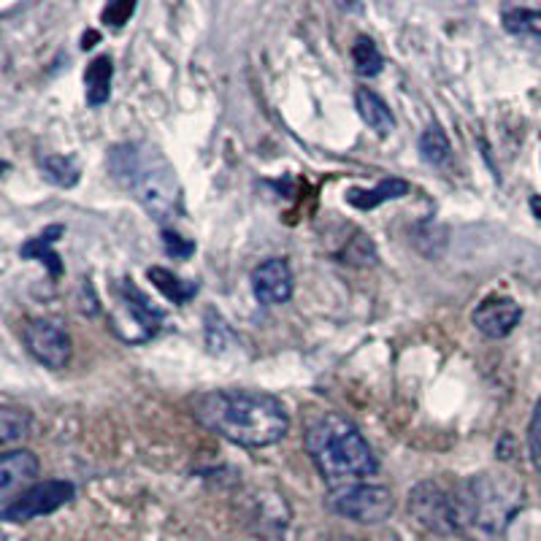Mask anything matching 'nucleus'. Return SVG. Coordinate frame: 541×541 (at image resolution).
<instances>
[{"instance_id": "obj_23", "label": "nucleus", "mask_w": 541, "mask_h": 541, "mask_svg": "<svg viewBox=\"0 0 541 541\" xmlns=\"http://www.w3.org/2000/svg\"><path fill=\"white\" fill-rule=\"evenodd\" d=\"M528 452H531L533 468L541 474V398L533 409L531 425H528Z\"/></svg>"}, {"instance_id": "obj_24", "label": "nucleus", "mask_w": 541, "mask_h": 541, "mask_svg": "<svg viewBox=\"0 0 541 541\" xmlns=\"http://www.w3.org/2000/svg\"><path fill=\"white\" fill-rule=\"evenodd\" d=\"M163 244H166V252L176 260H184L195 252V244L190 239H182L176 230H163Z\"/></svg>"}, {"instance_id": "obj_3", "label": "nucleus", "mask_w": 541, "mask_h": 541, "mask_svg": "<svg viewBox=\"0 0 541 541\" xmlns=\"http://www.w3.org/2000/svg\"><path fill=\"white\" fill-rule=\"evenodd\" d=\"M111 174L128 187L147 214L155 220H171L182 209V187L174 166L147 144H125L109 157Z\"/></svg>"}, {"instance_id": "obj_13", "label": "nucleus", "mask_w": 541, "mask_h": 541, "mask_svg": "<svg viewBox=\"0 0 541 541\" xmlns=\"http://www.w3.org/2000/svg\"><path fill=\"white\" fill-rule=\"evenodd\" d=\"M355 106H358L360 120L366 122L368 128L374 130L376 136H390L395 130V117L390 106H387L374 90H368V87H360L355 92Z\"/></svg>"}, {"instance_id": "obj_20", "label": "nucleus", "mask_w": 541, "mask_h": 541, "mask_svg": "<svg viewBox=\"0 0 541 541\" xmlns=\"http://www.w3.org/2000/svg\"><path fill=\"white\" fill-rule=\"evenodd\" d=\"M504 28L512 36L541 41V11L536 9H509L504 11Z\"/></svg>"}, {"instance_id": "obj_7", "label": "nucleus", "mask_w": 541, "mask_h": 541, "mask_svg": "<svg viewBox=\"0 0 541 541\" xmlns=\"http://www.w3.org/2000/svg\"><path fill=\"white\" fill-rule=\"evenodd\" d=\"M409 512L431 533H455L463 528L458 496H450L436 482H420L409 493Z\"/></svg>"}, {"instance_id": "obj_5", "label": "nucleus", "mask_w": 541, "mask_h": 541, "mask_svg": "<svg viewBox=\"0 0 541 541\" xmlns=\"http://www.w3.org/2000/svg\"><path fill=\"white\" fill-rule=\"evenodd\" d=\"M163 312L152 306L147 295L133 282L114 287V309H111V331L128 344H144L160 331Z\"/></svg>"}, {"instance_id": "obj_21", "label": "nucleus", "mask_w": 541, "mask_h": 541, "mask_svg": "<svg viewBox=\"0 0 541 541\" xmlns=\"http://www.w3.org/2000/svg\"><path fill=\"white\" fill-rule=\"evenodd\" d=\"M30 425H33V417H30V412L6 406V409L0 412V441L9 447V444H14V441L28 439Z\"/></svg>"}, {"instance_id": "obj_9", "label": "nucleus", "mask_w": 541, "mask_h": 541, "mask_svg": "<svg viewBox=\"0 0 541 541\" xmlns=\"http://www.w3.org/2000/svg\"><path fill=\"white\" fill-rule=\"evenodd\" d=\"M22 341L33 358L46 368H65L71 363V336L65 331L63 325H57L52 320H30L22 328Z\"/></svg>"}, {"instance_id": "obj_2", "label": "nucleus", "mask_w": 541, "mask_h": 541, "mask_svg": "<svg viewBox=\"0 0 541 541\" xmlns=\"http://www.w3.org/2000/svg\"><path fill=\"white\" fill-rule=\"evenodd\" d=\"M306 452L331 487L374 477L379 460L355 422L339 412H325L306 428Z\"/></svg>"}, {"instance_id": "obj_12", "label": "nucleus", "mask_w": 541, "mask_h": 541, "mask_svg": "<svg viewBox=\"0 0 541 541\" xmlns=\"http://www.w3.org/2000/svg\"><path fill=\"white\" fill-rule=\"evenodd\" d=\"M38 458L30 450H9L0 455V496L3 504H9L14 493H25L36 485Z\"/></svg>"}, {"instance_id": "obj_27", "label": "nucleus", "mask_w": 541, "mask_h": 541, "mask_svg": "<svg viewBox=\"0 0 541 541\" xmlns=\"http://www.w3.org/2000/svg\"><path fill=\"white\" fill-rule=\"evenodd\" d=\"M333 541H358V539H349V536H339V539H333Z\"/></svg>"}, {"instance_id": "obj_1", "label": "nucleus", "mask_w": 541, "mask_h": 541, "mask_svg": "<svg viewBox=\"0 0 541 541\" xmlns=\"http://www.w3.org/2000/svg\"><path fill=\"white\" fill-rule=\"evenodd\" d=\"M195 417L222 439L263 450L290 431L285 404L263 390H211L195 401Z\"/></svg>"}, {"instance_id": "obj_15", "label": "nucleus", "mask_w": 541, "mask_h": 541, "mask_svg": "<svg viewBox=\"0 0 541 541\" xmlns=\"http://www.w3.org/2000/svg\"><path fill=\"white\" fill-rule=\"evenodd\" d=\"M111 79H114V63L109 55L95 57L87 71H84V87H87V103L90 106H103L111 98Z\"/></svg>"}, {"instance_id": "obj_26", "label": "nucleus", "mask_w": 541, "mask_h": 541, "mask_svg": "<svg viewBox=\"0 0 541 541\" xmlns=\"http://www.w3.org/2000/svg\"><path fill=\"white\" fill-rule=\"evenodd\" d=\"M531 211H533V217L541 222V198L539 195H533L531 198Z\"/></svg>"}, {"instance_id": "obj_19", "label": "nucleus", "mask_w": 541, "mask_h": 541, "mask_svg": "<svg viewBox=\"0 0 541 541\" xmlns=\"http://www.w3.org/2000/svg\"><path fill=\"white\" fill-rule=\"evenodd\" d=\"M420 152L425 163L431 166H444L452 157V147L447 133L439 128V125H428L425 133L420 136Z\"/></svg>"}, {"instance_id": "obj_16", "label": "nucleus", "mask_w": 541, "mask_h": 541, "mask_svg": "<svg viewBox=\"0 0 541 541\" xmlns=\"http://www.w3.org/2000/svg\"><path fill=\"white\" fill-rule=\"evenodd\" d=\"M404 195H409V182H404V179H385V182L376 184L374 190H349L347 203L355 206V209L368 211L387 201H398Z\"/></svg>"}, {"instance_id": "obj_25", "label": "nucleus", "mask_w": 541, "mask_h": 541, "mask_svg": "<svg viewBox=\"0 0 541 541\" xmlns=\"http://www.w3.org/2000/svg\"><path fill=\"white\" fill-rule=\"evenodd\" d=\"M133 9H136L133 3H117V6H109V9L103 11V19H106V22H111L114 28H120V25H125V22H128V17L133 14Z\"/></svg>"}, {"instance_id": "obj_11", "label": "nucleus", "mask_w": 541, "mask_h": 541, "mask_svg": "<svg viewBox=\"0 0 541 541\" xmlns=\"http://www.w3.org/2000/svg\"><path fill=\"white\" fill-rule=\"evenodd\" d=\"M520 320H523L520 303L506 298V295H490L471 314L474 328L487 339H506L520 325Z\"/></svg>"}, {"instance_id": "obj_17", "label": "nucleus", "mask_w": 541, "mask_h": 541, "mask_svg": "<svg viewBox=\"0 0 541 541\" xmlns=\"http://www.w3.org/2000/svg\"><path fill=\"white\" fill-rule=\"evenodd\" d=\"M147 276L152 279V285L166 295L168 301L179 303V306H184L187 301H193L195 293H198V285H195V282H184V279L174 276L171 271H166V268L160 266L149 268Z\"/></svg>"}, {"instance_id": "obj_10", "label": "nucleus", "mask_w": 541, "mask_h": 541, "mask_svg": "<svg viewBox=\"0 0 541 541\" xmlns=\"http://www.w3.org/2000/svg\"><path fill=\"white\" fill-rule=\"evenodd\" d=\"M293 268L285 257H268L252 271V293L263 306H279L293 298Z\"/></svg>"}, {"instance_id": "obj_22", "label": "nucleus", "mask_w": 541, "mask_h": 541, "mask_svg": "<svg viewBox=\"0 0 541 541\" xmlns=\"http://www.w3.org/2000/svg\"><path fill=\"white\" fill-rule=\"evenodd\" d=\"M352 63H355V71H358L360 76H376L379 71H382V65H385V60H382V52L376 49V44L371 41L368 36H360L358 41H355V46H352Z\"/></svg>"}, {"instance_id": "obj_8", "label": "nucleus", "mask_w": 541, "mask_h": 541, "mask_svg": "<svg viewBox=\"0 0 541 541\" xmlns=\"http://www.w3.org/2000/svg\"><path fill=\"white\" fill-rule=\"evenodd\" d=\"M76 496V487L65 479H46L28 487L25 493L14 496V501L3 504V520L6 523H30L36 517L57 512L60 506L71 504Z\"/></svg>"}, {"instance_id": "obj_4", "label": "nucleus", "mask_w": 541, "mask_h": 541, "mask_svg": "<svg viewBox=\"0 0 541 541\" xmlns=\"http://www.w3.org/2000/svg\"><path fill=\"white\" fill-rule=\"evenodd\" d=\"M458 504L463 525L471 523L482 531L498 533L523 506V487L504 474H479L463 485Z\"/></svg>"}, {"instance_id": "obj_14", "label": "nucleus", "mask_w": 541, "mask_h": 541, "mask_svg": "<svg viewBox=\"0 0 541 541\" xmlns=\"http://www.w3.org/2000/svg\"><path fill=\"white\" fill-rule=\"evenodd\" d=\"M63 233V225H52V228H46L44 233H38V236H33L30 241H25V244L19 247V255L44 263V266L49 268V274L60 276L63 274V263H60V255L55 252V244Z\"/></svg>"}, {"instance_id": "obj_18", "label": "nucleus", "mask_w": 541, "mask_h": 541, "mask_svg": "<svg viewBox=\"0 0 541 541\" xmlns=\"http://www.w3.org/2000/svg\"><path fill=\"white\" fill-rule=\"evenodd\" d=\"M41 174L57 187H74L79 182V166H76L74 157L68 155H44L38 160Z\"/></svg>"}, {"instance_id": "obj_6", "label": "nucleus", "mask_w": 541, "mask_h": 541, "mask_svg": "<svg viewBox=\"0 0 541 541\" xmlns=\"http://www.w3.org/2000/svg\"><path fill=\"white\" fill-rule=\"evenodd\" d=\"M325 504L333 514L347 517L352 523L376 525L385 523L393 514V493L382 485H368V482H352V485L331 487Z\"/></svg>"}]
</instances>
